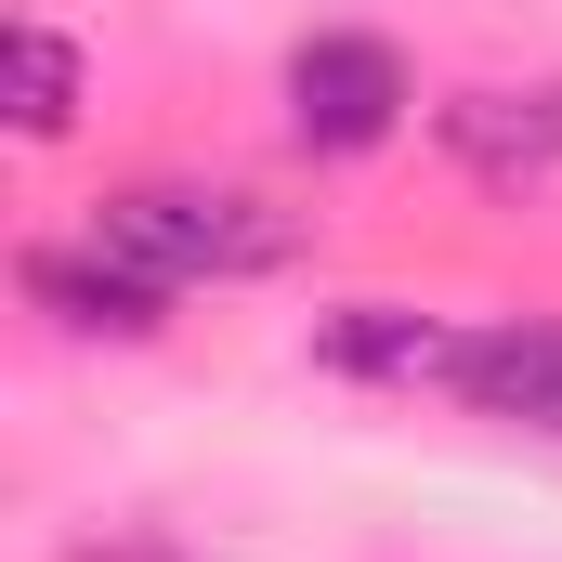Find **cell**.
<instances>
[{
    "instance_id": "1",
    "label": "cell",
    "mask_w": 562,
    "mask_h": 562,
    "mask_svg": "<svg viewBox=\"0 0 562 562\" xmlns=\"http://www.w3.org/2000/svg\"><path fill=\"white\" fill-rule=\"evenodd\" d=\"M92 249L132 262L144 288H236V276H276L301 249V223L262 210L249 183H119L92 210Z\"/></svg>"
},
{
    "instance_id": "2",
    "label": "cell",
    "mask_w": 562,
    "mask_h": 562,
    "mask_svg": "<svg viewBox=\"0 0 562 562\" xmlns=\"http://www.w3.org/2000/svg\"><path fill=\"white\" fill-rule=\"evenodd\" d=\"M288 132L314 157H367V144L406 132V53L367 40V26H314L288 53Z\"/></svg>"
},
{
    "instance_id": "3",
    "label": "cell",
    "mask_w": 562,
    "mask_h": 562,
    "mask_svg": "<svg viewBox=\"0 0 562 562\" xmlns=\"http://www.w3.org/2000/svg\"><path fill=\"white\" fill-rule=\"evenodd\" d=\"M445 393L471 419H510V431H562V314H484L458 327V367Z\"/></svg>"
},
{
    "instance_id": "4",
    "label": "cell",
    "mask_w": 562,
    "mask_h": 562,
    "mask_svg": "<svg viewBox=\"0 0 562 562\" xmlns=\"http://www.w3.org/2000/svg\"><path fill=\"white\" fill-rule=\"evenodd\" d=\"M314 367L380 380V393H445L458 327L445 314H406V301H340V314H314Z\"/></svg>"
},
{
    "instance_id": "5",
    "label": "cell",
    "mask_w": 562,
    "mask_h": 562,
    "mask_svg": "<svg viewBox=\"0 0 562 562\" xmlns=\"http://www.w3.org/2000/svg\"><path fill=\"white\" fill-rule=\"evenodd\" d=\"M431 132L484 183H537V170H562V79H537V92H458V105H431Z\"/></svg>"
},
{
    "instance_id": "6",
    "label": "cell",
    "mask_w": 562,
    "mask_h": 562,
    "mask_svg": "<svg viewBox=\"0 0 562 562\" xmlns=\"http://www.w3.org/2000/svg\"><path fill=\"white\" fill-rule=\"evenodd\" d=\"M26 301H40L53 327H79V340H157V301H170V288H144L132 262H105V249L79 236V249H26Z\"/></svg>"
},
{
    "instance_id": "7",
    "label": "cell",
    "mask_w": 562,
    "mask_h": 562,
    "mask_svg": "<svg viewBox=\"0 0 562 562\" xmlns=\"http://www.w3.org/2000/svg\"><path fill=\"white\" fill-rule=\"evenodd\" d=\"M13 132H26V144H66V132H79V40L40 26V13H13Z\"/></svg>"
}]
</instances>
